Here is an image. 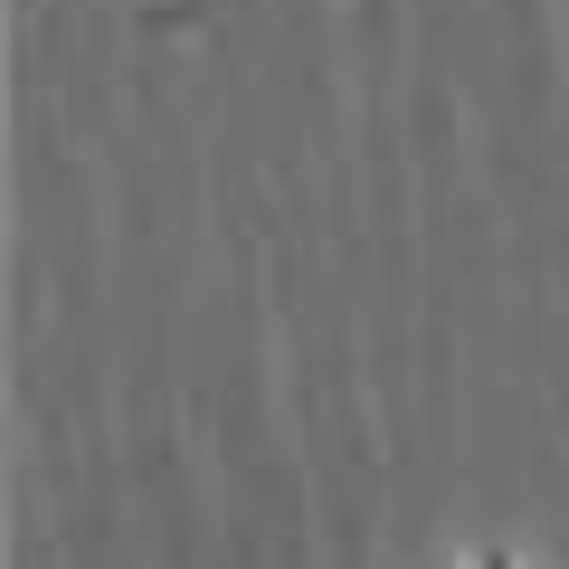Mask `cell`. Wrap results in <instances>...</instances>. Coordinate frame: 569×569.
Segmentation results:
<instances>
[{"label": "cell", "mask_w": 569, "mask_h": 569, "mask_svg": "<svg viewBox=\"0 0 569 569\" xmlns=\"http://www.w3.org/2000/svg\"><path fill=\"white\" fill-rule=\"evenodd\" d=\"M466 569H522V560H512V550H503V541H485V550H475V560H466Z\"/></svg>", "instance_id": "6da1fadb"}]
</instances>
